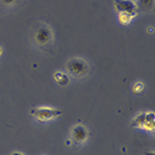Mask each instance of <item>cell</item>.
<instances>
[{
	"label": "cell",
	"instance_id": "cell-10",
	"mask_svg": "<svg viewBox=\"0 0 155 155\" xmlns=\"http://www.w3.org/2000/svg\"><path fill=\"white\" fill-rule=\"evenodd\" d=\"M134 16L129 14H126V13H121L119 14V22L121 23L122 25H128L130 24V22L132 21Z\"/></svg>",
	"mask_w": 155,
	"mask_h": 155
},
{
	"label": "cell",
	"instance_id": "cell-7",
	"mask_svg": "<svg viewBox=\"0 0 155 155\" xmlns=\"http://www.w3.org/2000/svg\"><path fill=\"white\" fill-rule=\"evenodd\" d=\"M136 5H137L138 12L146 13V12H150V10L153 8L154 0H137Z\"/></svg>",
	"mask_w": 155,
	"mask_h": 155
},
{
	"label": "cell",
	"instance_id": "cell-13",
	"mask_svg": "<svg viewBox=\"0 0 155 155\" xmlns=\"http://www.w3.org/2000/svg\"><path fill=\"white\" fill-rule=\"evenodd\" d=\"M144 155H155V153L153 150H152V152H148V150H147V152H144Z\"/></svg>",
	"mask_w": 155,
	"mask_h": 155
},
{
	"label": "cell",
	"instance_id": "cell-5",
	"mask_svg": "<svg viewBox=\"0 0 155 155\" xmlns=\"http://www.w3.org/2000/svg\"><path fill=\"white\" fill-rule=\"evenodd\" d=\"M114 8L119 14L126 13V14L132 15L134 17L139 13L136 2H134L132 0H114Z\"/></svg>",
	"mask_w": 155,
	"mask_h": 155
},
{
	"label": "cell",
	"instance_id": "cell-9",
	"mask_svg": "<svg viewBox=\"0 0 155 155\" xmlns=\"http://www.w3.org/2000/svg\"><path fill=\"white\" fill-rule=\"evenodd\" d=\"M54 79H55V81L57 84H59L61 87H64V86H66L70 81V78H68V74H65L63 72H56L54 74Z\"/></svg>",
	"mask_w": 155,
	"mask_h": 155
},
{
	"label": "cell",
	"instance_id": "cell-3",
	"mask_svg": "<svg viewBox=\"0 0 155 155\" xmlns=\"http://www.w3.org/2000/svg\"><path fill=\"white\" fill-rule=\"evenodd\" d=\"M54 34L47 24H40L33 33V41L40 48H47L53 44Z\"/></svg>",
	"mask_w": 155,
	"mask_h": 155
},
{
	"label": "cell",
	"instance_id": "cell-6",
	"mask_svg": "<svg viewBox=\"0 0 155 155\" xmlns=\"http://www.w3.org/2000/svg\"><path fill=\"white\" fill-rule=\"evenodd\" d=\"M145 131L150 132V134H153L155 129V114L154 112H146V117H145V122L143 124V128Z\"/></svg>",
	"mask_w": 155,
	"mask_h": 155
},
{
	"label": "cell",
	"instance_id": "cell-1",
	"mask_svg": "<svg viewBox=\"0 0 155 155\" xmlns=\"http://www.w3.org/2000/svg\"><path fill=\"white\" fill-rule=\"evenodd\" d=\"M66 71L68 75L77 79V80H82L88 77L90 72V66L87 63L86 59L79 57L70 58L66 63Z\"/></svg>",
	"mask_w": 155,
	"mask_h": 155
},
{
	"label": "cell",
	"instance_id": "cell-14",
	"mask_svg": "<svg viewBox=\"0 0 155 155\" xmlns=\"http://www.w3.org/2000/svg\"><path fill=\"white\" fill-rule=\"evenodd\" d=\"M12 155H24V154L21 153V152H14V153H12Z\"/></svg>",
	"mask_w": 155,
	"mask_h": 155
},
{
	"label": "cell",
	"instance_id": "cell-2",
	"mask_svg": "<svg viewBox=\"0 0 155 155\" xmlns=\"http://www.w3.org/2000/svg\"><path fill=\"white\" fill-rule=\"evenodd\" d=\"M31 114L38 122L46 123V122L53 121L55 119H57L58 116L63 114V111L57 110V108H53V107L39 106L33 107L31 110Z\"/></svg>",
	"mask_w": 155,
	"mask_h": 155
},
{
	"label": "cell",
	"instance_id": "cell-11",
	"mask_svg": "<svg viewBox=\"0 0 155 155\" xmlns=\"http://www.w3.org/2000/svg\"><path fill=\"white\" fill-rule=\"evenodd\" d=\"M18 0H0V5L6 8H10V7H14L17 5Z\"/></svg>",
	"mask_w": 155,
	"mask_h": 155
},
{
	"label": "cell",
	"instance_id": "cell-4",
	"mask_svg": "<svg viewBox=\"0 0 155 155\" xmlns=\"http://www.w3.org/2000/svg\"><path fill=\"white\" fill-rule=\"evenodd\" d=\"M71 138H72L73 143L77 145L84 144L89 139V131H88L87 127L81 123L74 124L71 129Z\"/></svg>",
	"mask_w": 155,
	"mask_h": 155
},
{
	"label": "cell",
	"instance_id": "cell-8",
	"mask_svg": "<svg viewBox=\"0 0 155 155\" xmlns=\"http://www.w3.org/2000/svg\"><path fill=\"white\" fill-rule=\"evenodd\" d=\"M145 117H146V112L137 114V115L134 117V120L131 121L130 127H131V128L141 129V128H143V124H144V122H145Z\"/></svg>",
	"mask_w": 155,
	"mask_h": 155
},
{
	"label": "cell",
	"instance_id": "cell-15",
	"mask_svg": "<svg viewBox=\"0 0 155 155\" xmlns=\"http://www.w3.org/2000/svg\"><path fill=\"white\" fill-rule=\"evenodd\" d=\"M2 53H4V49H2V47H1V46H0V56H1V55H2Z\"/></svg>",
	"mask_w": 155,
	"mask_h": 155
},
{
	"label": "cell",
	"instance_id": "cell-12",
	"mask_svg": "<svg viewBox=\"0 0 155 155\" xmlns=\"http://www.w3.org/2000/svg\"><path fill=\"white\" fill-rule=\"evenodd\" d=\"M145 89V84L143 82H136L132 87V91L134 94H140L143 90Z\"/></svg>",
	"mask_w": 155,
	"mask_h": 155
}]
</instances>
